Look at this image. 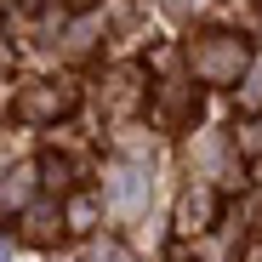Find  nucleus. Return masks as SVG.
<instances>
[{
  "mask_svg": "<svg viewBox=\"0 0 262 262\" xmlns=\"http://www.w3.org/2000/svg\"><path fill=\"white\" fill-rule=\"evenodd\" d=\"M239 63H245V52H239V40H228V34H211V46L194 52V69L205 80H228V74H239Z\"/></svg>",
  "mask_w": 262,
  "mask_h": 262,
  "instance_id": "f257e3e1",
  "label": "nucleus"
},
{
  "mask_svg": "<svg viewBox=\"0 0 262 262\" xmlns=\"http://www.w3.org/2000/svg\"><path fill=\"white\" fill-rule=\"evenodd\" d=\"M205 216H211V194H188L183 200V228H205Z\"/></svg>",
  "mask_w": 262,
  "mask_h": 262,
  "instance_id": "f03ea898",
  "label": "nucleus"
},
{
  "mask_svg": "<svg viewBox=\"0 0 262 262\" xmlns=\"http://www.w3.org/2000/svg\"><path fill=\"white\" fill-rule=\"evenodd\" d=\"M239 143H245L251 154H262V125H245V137H239Z\"/></svg>",
  "mask_w": 262,
  "mask_h": 262,
  "instance_id": "7ed1b4c3",
  "label": "nucleus"
}]
</instances>
